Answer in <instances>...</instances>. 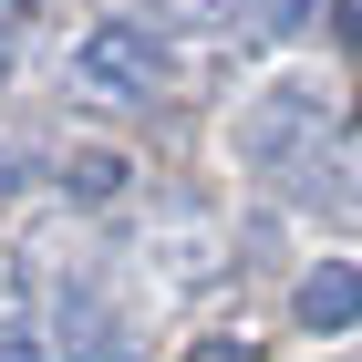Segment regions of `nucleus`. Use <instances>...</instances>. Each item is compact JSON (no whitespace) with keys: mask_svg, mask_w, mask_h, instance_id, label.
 Here are the masks:
<instances>
[{"mask_svg":"<svg viewBox=\"0 0 362 362\" xmlns=\"http://www.w3.org/2000/svg\"><path fill=\"white\" fill-rule=\"evenodd\" d=\"M321 135H332V93L321 83H269L238 104V166L249 176H290Z\"/></svg>","mask_w":362,"mask_h":362,"instance_id":"obj_1","label":"nucleus"},{"mask_svg":"<svg viewBox=\"0 0 362 362\" xmlns=\"http://www.w3.org/2000/svg\"><path fill=\"white\" fill-rule=\"evenodd\" d=\"M73 83L93 93V104H156V83H166V42L135 21H104L73 42Z\"/></svg>","mask_w":362,"mask_h":362,"instance_id":"obj_2","label":"nucleus"},{"mask_svg":"<svg viewBox=\"0 0 362 362\" xmlns=\"http://www.w3.org/2000/svg\"><path fill=\"white\" fill-rule=\"evenodd\" d=\"M62 352L73 362H135L145 341H135V321H124L93 279H73V290H62Z\"/></svg>","mask_w":362,"mask_h":362,"instance_id":"obj_3","label":"nucleus"},{"mask_svg":"<svg viewBox=\"0 0 362 362\" xmlns=\"http://www.w3.org/2000/svg\"><path fill=\"white\" fill-rule=\"evenodd\" d=\"M300 321H310V332H352V321H362V269H352V259H321V269L300 279Z\"/></svg>","mask_w":362,"mask_h":362,"instance_id":"obj_4","label":"nucleus"},{"mask_svg":"<svg viewBox=\"0 0 362 362\" xmlns=\"http://www.w3.org/2000/svg\"><path fill=\"white\" fill-rule=\"evenodd\" d=\"M62 197H83V207L124 197V156H104V145H83V156H62Z\"/></svg>","mask_w":362,"mask_h":362,"instance_id":"obj_5","label":"nucleus"},{"mask_svg":"<svg viewBox=\"0 0 362 362\" xmlns=\"http://www.w3.org/2000/svg\"><path fill=\"white\" fill-rule=\"evenodd\" d=\"M187 362H259V341H238V332H218V341H197Z\"/></svg>","mask_w":362,"mask_h":362,"instance_id":"obj_6","label":"nucleus"},{"mask_svg":"<svg viewBox=\"0 0 362 362\" xmlns=\"http://www.w3.org/2000/svg\"><path fill=\"white\" fill-rule=\"evenodd\" d=\"M341 31H352V52H362V0H341Z\"/></svg>","mask_w":362,"mask_h":362,"instance_id":"obj_7","label":"nucleus"},{"mask_svg":"<svg viewBox=\"0 0 362 362\" xmlns=\"http://www.w3.org/2000/svg\"><path fill=\"white\" fill-rule=\"evenodd\" d=\"M0 21H21V0H0Z\"/></svg>","mask_w":362,"mask_h":362,"instance_id":"obj_8","label":"nucleus"},{"mask_svg":"<svg viewBox=\"0 0 362 362\" xmlns=\"http://www.w3.org/2000/svg\"><path fill=\"white\" fill-rule=\"evenodd\" d=\"M0 73H11V42H0Z\"/></svg>","mask_w":362,"mask_h":362,"instance_id":"obj_9","label":"nucleus"}]
</instances>
